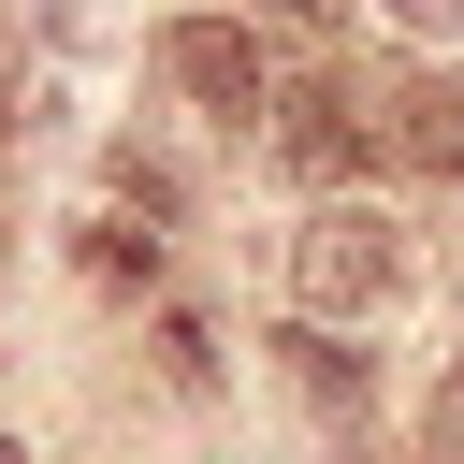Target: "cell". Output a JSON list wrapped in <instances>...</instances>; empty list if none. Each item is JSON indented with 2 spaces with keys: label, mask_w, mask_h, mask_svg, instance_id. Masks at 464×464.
<instances>
[{
  "label": "cell",
  "mask_w": 464,
  "mask_h": 464,
  "mask_svg": "<svg viewBox=\"0 0 464 464\" xmlns=\"http://www.w3.org/2000/svg\"><path fill=\"white\" fill-rule=\"evenodd\" d=\"M392 290H406V232H392V218L319 203V218L290 232V304H304V319H377Z\"/></svg>",
  "instance_id": "1"
},
{
  "label": "cell",
  "mask_w": 464,
  "mask_h": 464,
  "mask_svg": "<svg viewBox=\"0 0 464 464\" xmlns=\"http://www.w3.org/2000/svg\"><path fill=\"white\" fill-rule=\"evenodd\" d=\"M160 72H174V87H188V102L218 116V130L276 116V102H261V44H246L232 14H174V29H160Z\"/></svg>",
  "instance_id": "2"
},
{
  "label": "cell",
  "mask_w": 464,
  "mask_h": 464,
  "mask_svg": "<svg viewBox=\"0 0 464 464\" xmlns=\"http://www.w3.org/2000/svg\"><path fill=\"white\" fill-rule=\"evenodd\" d=\"M377 145H392V130H377V116L348 102V72H319V87H290V102H276V160H290L304 188H334V174H362Z\"/></svg>",
  "instance_id": "3"
},
{
  "label": "cell",
  "mask_w": 464,
  "mask_h": 464,
  "mask_svg": "<svg viewBox=\"0 0 464 464\" xmlns=\"http://www.w3.org/2000/svg\"><path fill=\"white\" fill-rule=\"evenodd\" d=\"M392 160L464 174V72H406V87H392Z\"/></svg>",
  "instance_id": "4"
},
{
  "label": "cell",
  "mask_w": 464,
  "mask_h": 464,
  "mask_svg": "<svg viewBox=\"0 0 464 464\" xmlns=\"http://www.w3.org/2000/svg\"><path fill=\"white\" fill-rule=\"evenodd\" d=\"M290 377H304V406H319V420H362L377 348H334V319H319V334H290Z\"/></svg>",
  "instance_id": "5"
},
{
  "label": "cell",
  "mask_w": 464,
  "mask_h": 464,
  "mask_svg": "<svg viewBox=\"0 0 464 464\" xmlns=\"http://www.w3.org/2000/svg\"><path fill=\"white\" fill-rule=\"evenodd\" d=\"M44 44H58L44 14H0V130H44V116H58V72H44Z\"/></svg>",
  "instance_id": "6"
},
{
  "label": "cell",
  "mask_w": 464,
  "mask_h": 464,
  "mask_svg": "<svg viewBox=\"0 0 464 464\" xmlns=\"http://www.w3.org/2000/svg\"><path fill=\"white\" fill-rule=\"evenodd\" d=\"M72 261H87V276H116V290H145V276H160V232H130V218H87V232H72Z\"/></svg>",
  "instance_id": "7"
},
{
  "label": "cell",
  "mask_w": 464,
  "mask_h": 464,
  "mask_svg": "<svg viewBox=\"0 0 464 464\" xmlns=\"http://www.w3.org/2000/svg\"><path fill=\"white\" fill-rule=\"evenodd\" d=\"M420 464H464V362H450L435 406H420Z\"/></svg>",
  "instance_id": "8"
},
{
  "label": "cell",
  "mask_w": 464,
  "mask_h": 464,
  "mask_svg": "<svg viewBox=\"0 0 464 464\" xmlns=\"http://www.w3.org/2000/svg\"><path fill=\"white\" fill-rule=\"evenodd\" d=\"M392 14H406L420 44H450V29H464V0H392Z\"/></svg>",
  "instance_id": "9"
},
{
  "label": "cell",
  "mask_w": 464,
  "mask_h": 464,
  "mask_svg": "<svg viewBox=\"0 0 464 464\" xmlns=\"http://www.w3.org/2000/svg\"><path fill=\"white\" fill-rule=\"evenodd\" d=\"M276 14H290V29H334V14H348V0H276Z\"/></svg>",
  "instance_id": "10"
},
{
  "label": "cell",
  "mask_w": 464,
  "mask_h": 464,
  "mask_svg": "<svg viewBox=\"0 0 464 464\" xmlns=\"http://www.w3.org/2000/svg\"><path fill=\"white\" fill-rule=\"evenodd\" d=\"M0 464H29V450H14V435H0Z\"/></svg>",
  "instance_id": "11"
}]
</instances>
